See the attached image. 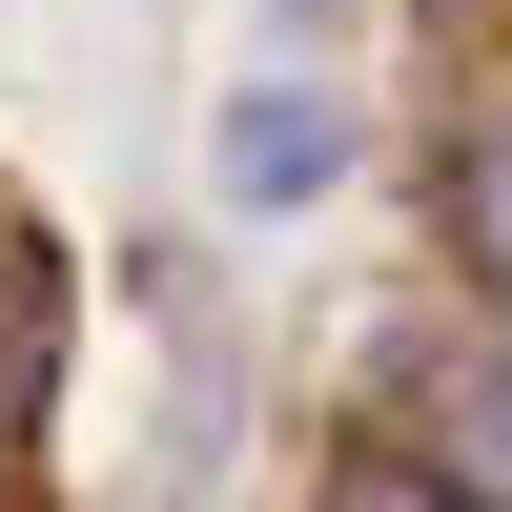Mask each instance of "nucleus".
I'll use <instances>...</instances> for the list:
<instances>
[{"label":"nucleus","instance_id":"nucleus-1","mask_svg":"<svg viewBox=\"0 0 512 512\" xmlns=\"http://www.w3.org/2000/svg\"><path fill=\"white\" fill-rule=\"evenodd\" d=\"M431 226H451V267L512 308V82H492V103H451V144H431Z\"/></svg>","mask_w":512,"mask_h":512},{"label":"nucleus","instance_id":"nucleus-2","mask_svg":"<svg viewBox=\"0 0 512 512\" xmlns=\"http://www.w3.org/2000/svg\"><path fill=\"white\" fill-rule=\"evenodd\" d=\"M431 451L472 472L492 512H512V349H472V369H431Z\"/></svg>","mask_w":512,"mask_h":512},{"label":"nucleus","instance_id":"nucleus-3","mask_svg":"<svg viewBox=\"0 0 512 512\" xmlns=\"http://www.w3.org/2000/svg\"><path fill=\"white\" fill-rule=\"evenodd\" d=\"M41 349H62V267H41V246H0V451L41 431Z\"/></svg>","mask_w":512,"mask_h":512},{"label":"nucleus","instance_id":"nucleus-4","mask_svg":"<svg viewBox=\"0 0 512 512\" xmlns=\"http://www.w3.org/2000/svg\"><path fill=\"white\" fill-rule=\"evenodd\" d=\"M308 512H492L472 472H451V451H328V492Z\"/></svg>","mask_w":512,"mask_h":512},{"label":"nucleus","instance_id":"nucleus-5","mask_svg":"<svg viewBox=\"0 0 512 512\" xmlns=\"http://www.w3.org/2000/svg\"><path fill=\"white\" fill-rule=\"evenodd\" d=\"M226 185H246V205L328 185V123H308V103H246V123H226Z\"/></svg>","mask_w":512,"mask_h":512},{"label":"nucleus","instance_id":"nucleus-6","mask_svg":"<svg viewBox=\"0 0 512 512\" xmlns=\"http://www.w3.org/2000/svg\"><path fill=\"white\" fill-rule=\"evenodd\" d=\"M0 512H21V492H0Z\"/></svg>","mask_w":512,"mask_h":512}]
</instances>
